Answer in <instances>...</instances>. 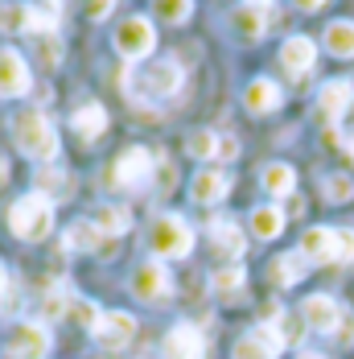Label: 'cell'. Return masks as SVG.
Returning <instances> with one entry per match:
<instances>
[{"instance_id": "obj_10", "label": "cell", "mask_w": 354, "mask_h": 359, "mask_svg": "<svg viewBox=\"0 0 354 359\" xmlns=\"http://www.w3.org/2000/svg\"><path fill=\"white\" fill-rule=\"evenodd\" d=\"M161 355H165V359H202V355H206V339H202V330H198V326L177 323L174 330L165 334Z\"/></svg>"}, {"instance_id": "obj_40", "label": "cell", "mask_w": 354, "mask_h": 359, "mask_svg": "<svg viewBox=\"0 0 354 359\" xmlns=\"http://www.w3.org/2000/svg\"><path fill=\"white\" fill-rule=\"evenodd\" d=\"M330 141H334V144H342V149H346V153L354 157V133H351V137H342V141H338V133H330Z\"/></svg>"}, {"instance_id": "obj_30", "label": "cell", "mask_w": 354, "mask_h": 359, "mask_svg": "<svg viewBox=\"0 0 354 359\" xmlns=\"http://www.w3.org/2000/svg\"><path fill=\"white\" fill-rule=\"evenodd\" d=\"M153 13H157L165 25H181V21H190L194 0H153Z\"/></svg>"}, {"instance_id": "obj_24", "label": "cell", "mask_w": 354, "mask_h": 359, "mask_svg": "<svg viewBox=\"0 0 354 359\" xmlns=\"http://www.w3.org/2000/svg\"><path fill=\"white\" fill-rule=\"evenodd\" d=\"M325 50L334 58H354V21H330L325 25Z\"/></svg>"}, {"instance_id": "obj_25", "label": "cell", "mask_w": 354, "mask_h": 359, "mask_svg": "<svg viewBox=\"0 0 354 359\" xmlns=\"http://www.w3.org/2000/svg\"><path fill=\"white\" fill-rule=\"evenodd\" d=\"M260 182H264V190H268V194H276V198H284V194H292V190H297V174H292V165H284V161L264 165Z\"/></svg>"}, {"instance_id": "obj_6", "label": "cell", "mask_w": 354, "mask_h": 359, "mask_svg": "<svg viewBox=\"0 0 354 359\" xmlns=\"http://www.w3.org/2000/svg\"><path fill=\"white\" fill-rule=\"evenodd\" d=\"M4 355L45 359L50 355V330H45V323H13V330L4 334Z\"/></svg>"}, {"instance_id": "obj_39", "label": "cell", "mask_w": 354, "mask_h": 359, "mask_svg": "<svg viewBox=\"0 0 354 359\" xmlns=\"http://www.w3.org/2000/svg\"><path fill=\"white\" fill-rule=\"evenodd\" d=\"M231 157H239V141L235 137H218V161H231Z\"/></svg>"}, {"instance_id": "obj_2", "label": "cell", "mask_w": 354, "mask_h": 359, "mask_svg": "<svg viewBox=\"0 0 354 359\" xmlns=\"http://www.w3.org/2000/svg\"><path fill=\"white\" fill-rule=\"evenodd\" d=\"M181 83H185V74L177 67L174 58H161V62H148L141 71H132L124 79V87H128V95L132 100H141V104H157V100H169L181 91Z\"/></svg>"}, {"instance_id": "obj_36", "label": "cell", "mask_w": 354, "mask_h": 359, "mask_svg": "<svg viewBox=\"0 0 354 359\" xmlns=\"http://www.w3.org/2000/svg\"><path fill=\"white\" fill-rule=\"evenodd\" d=\"M37 58H41V67H58V58H62V46L54 41V34L41 37V46H37Z\"/></svg>"}, {"instance_id": "obj_29", "label": "cell", "mask_w": 354, "mask_h": 359, "mask_svg": "<svg viewBox=\"0 0 354 359\" xmlns=\"http://www.w3.org/2000/svg\"><path fill=\"white\" fill-rule=\"evenodd\" d=\"M185 153H190V157H198V161H218V133H211V128L190 133Z\"/></svg>"}, {"instance_id": "obj_34", "label": "cell", "mask_w": 354, "mask_h": 359, "mask_svg": "<svg viewBox=\"0 0 354 359\" xmlns=\"http://www.w3.org/2000/svg\"><path fill=\"white\" fill-rule=\"evenodd\" d=\"M71 310H74V318L87 326V330H95V326H99V318H104V310H99L95 302H83V297H71Z\"/></svg>"}, {"instance_id": "obj_21", "label": "cell", "mask_w": 354, "mask_h": 359, "mask_svg": "<svg viewBox=\"0 0 354 359\" xmlns=\"http://www.w3.org/2000/svg\"><path fill=\"white\" fill-rule=\"evenodd\" d=\"M231 29L243 37V41H260V37L268 34V17H264L260 8L243 4V8H235V13H231Z\"/></svg>"}, {"instance_id": "obj_13", "label": "cell", "mask_w": 354, "mask_h": 359, "mask_svg": "<svg viewBox=\"0 0 354 359\" xmlns=\"http://www.w3.org/2000/svg\"><path fill=\"white\" fill-rule=\"evenodd\" d=\"M301 318H305L309 330H318V334H334V326H338V318H342V306H338L330 293H313V297H305Z\"/></svg>"}, {"instance_id": "obj_26", "label": "cell", "mask_w": 354, "mask_h": 359, "mask_svg": "<svg viewBox=\"0 0 354 359\" xmlns=\"http://www.w3.org/2000/svg\"><path fill=\"white\" fill-rule=\"evenodd\" d=\"M281 231H284V211L281 207H255V211H251V236L276 240Z\"/></svg>"}, {"instance_id": "obj_20", "label": "cell", "mask_w": 354, "mask_h": 359, "mask_svg": "<svg viewBox=\"0 0 354 359\" xmlns=\"http://www.w3.org/2000/svg\"><path fill=\"white\" fill-rule=\"evenodd\" d=\"M99 227L91 223V219H74L71 227L62 231V248H71V252H95L99 248Z\"/></svg>"}, {"instance_id": "obj_19", "label": "cell", "mask_w": 354, "mask_h": 359, "mask_svg": "<svg viewBox=\"0 0 354 359\" xmlns=\"http://www.w3.org/2000/svg\"><path fill=\"white\" fill-rule=\"evenodd\" d=\"M71 128L83 141H99L107 133V108L104 104H83V108L71 116Z\"/></svg>"}, {"instance_id": "obj_18", "label": "cell", "mask_w": 354, "mask_h": 359, "mask_svg": "<svg viewBox=\"0 0 354 359\" xmlns=\"http://www.w3.org/2000/svg\"><path fill=\"white\" fill-rule=\"evenodd\" d=\"M206 231H211L214 248L227 252L231 260H235V256H243V248H248V240H243V231H239V223H235V219H211V227H206Z\"/></svg>"}, {"instance_id": "obj_17", "label": "cell", "mask_w": 354, "mask_h": 359, "mask_svg": "<svg viewBox=\"0 0 354 359\" xmlns=\"http://www.w3.org/2000/svg\"><path fill=\"white\" fill-rule=\"evenodd\" d=\"M301 256L309 264H334V227H309L301 236Z\"/></svg>"}, {"instance_id": "obj_28", "label": "cell", "mask_w": 354, "mask_h": 359, "mask_svg": "<svg viewBox=\"0 0 354 359\" xmlns=\"http://www.w3.org/2000/svg\"><path fill=\"white\" fill-rule=\"evenodd\" d=\"M211 285H214V293H222V297H235V293H243V285H248V273H243L239 264H227V269H214Z\"/></svg>"}, {"instance_id": "obj_33", "label": "cell", "mask_w": 354, "mask_h": 359, "mask_svg": "<svg viewBox=\"0 0 354 359\" xmlns=\"http://www.w3.org/2000/svg\"><path fill=\"white\" fill-rule=\"evenodd\" d=\"M351 260H354V231L334 227V264H351Z\"/></svg>"}, {"instance_id": "obj_42", "label": "cell", "mask_w": 354, "mask_h": 359, "mask_svg": "<svg viewBox=\"0 0 354 359\" xmlns=\"http://www.w3.org/2000/svg\"><path fill=\"white\" fill-rule=\"evenodd\" d=\"M243 4H251V8H260V13H264V8H268L272 0H243Z\"/></svg>"}, {"instance_id": "obj_31", "label": "cell", "mask_w": 354, "mask_h": 359, "mask_svg": "<svg viewBox=\"0 0 354 359\" xmlns=\"http://www.w3.org/2000/svg\"><path fill=\"white\" fill-rule=\"evenodd\" d=\"M231 359H276V351H272V347H268V343H264L255 330H251V334H243V339L235 343Z\"/></svg>"}, {"instance_id": "obj_16", "label": "cell", "mask_w": 354, "mask_h": 359, "mask_svg": "<svg viewBox=\"0 0 354 359\" xmlns=\"http://www.w3.org/2000/svg\"><path fill=\"white\" fill-rule=\"evenodd\" d=\"M281 87L272 83V79H251L248 87H243V108L251 111V116H268V111L281 108Z\"/></svg>"}, {"instance_id": "obj_44", "label": "cell", "mask_w": 354, "mask_h": 359, "mask_svg": "<svg viewBox=\"0 0 354 359\" xmlns=\"http://www.w3.org/2000/svg\"><path fill=\"white\" fill-rule=\"evenodd\" d=\"M4 289H8V277H4V269H0V297H4Z\"/></svg>"}, {"instance_id": "obj_27", "label": "cell", "mask_w": 354, "mask_h": 359, "mask_svg": "<svg viewBox=\"0 0 354 359\" xmlns=\"http://www.w3.org/2000/svg\"><path fill=\"white\" fill-rule=\"evenodd\" d=\"M37 194H45L50 203H54V198H66V194H71V178H66L58 165H45V170H37Z\"/></svg>"}, {"instance_id": "obj_14", "label": "cell", "mask_w": 354, "mask_h": 359, "mask_svg": "<svg viewBox=\"0 0 354 359\" xmlns=\"http://www.w3.org/2000/svg\"><path fill=\"white\" fill-rule=\"evenodd\" d=\"M313 62H318V46H313V37H288L281 46V67L292 79H305V74L313 71Z\"/></svg>"}, {"instance_id": "obj_12", "label": "cell", "mask_w": 354, "mask_h": 359, "mask_svg": "<svg viewBox=\"0 0 354 359\" xmlns=\"http://www.w3.org/2000/svg\"><path fill=\"white\" fill-rule=\"evenodd\" d=\"M354 104V83L351 79H330L325 87L318 91V111H321V120H342L346 111H351Z\"/></svg>"}, {"instance_id": "obj_3", "label": "cell", "mask_w": 354, "mask_h": 359, "mask_svg": "<svg viewBox=\"0 0 354 359\" xmlns=\"http://www.w3.org/2000/svg\"><path fill=\"white\" fill-rule=\"evenodd\" d=\"M8 227L17 240H29V244H41L50 231H54V203L45 194H25L8 207Z\"/></svg>"}, {"instance_id": "obj_37", "label": "cell", "mask_w": 354, "mask_h": 359, "mask_svg": "<svg viewBox=\"0 0 354 359\" xmlns=\"http://www.w3.org/2000/svg\"><path fill=\"white\" fill-rule=\"evenodd\" d=\"M153 178H157V190H161V194H169V190H174V182H177L174 161H169V157H161V165L153 170Z\"/></svg>"}, {"instance_id": "obj_22", "label": "cell", "mask_w": 354, "mask_h": 359, "mask_svg": "<svg viewBox=\"0 0 354 359\" xmlns=\"http://www.w3.org/2000/svg\"><path fill=\"white\" fill-rule=\"evenodd\" d=\"M305 273H309V260L301 252H284V256L272 260V281L276 285H297V281H305Z\"/></svg>"}, {"instance_id": "obj_4", "label": "cell", "mask_w": 354, "mask_h": 359, "mask_svg": "<svg viewBox=\"0 0 354 359\" xmlns=\"http://www.w3.org/2000/svg\"><path fill=\"white\" fill-rule=\"evenodd\" d=\"M148 248L161 260H181L194 248V227L181 215H157L153 227H148Z\"/></svg>"}, {"instance_id": "obj_8", "label": "cell", "mask_w": 354, "mask_h": 359, "mask_svg": "<svg viewBox=\"0 0 354 359\" xmlns=\"http://www.w3.org/2000/svg\"><path fill=\"white\" fill-rule=\"evenodd\" d=\"M91 334H95V343L104 351H124L136 339V318L128 310H104V318H99V326Z\"/></svg>"}, {"instance_id": "obj_5", "label": "cell", "mask_w": 354, "mask_h": 359, "mask_svg": "<svg viewBox=\"0 0 354 359\" xmlns=\"http://www.w3.org/2000/svg\"><path fill=\"white\" fill-rule=\"evenodd\" d=\"M111 46H115L128 62L148 58V54H153V46H157V29H153V21H148V17H128V21H120V25H115Z\"/></svg>"}, {"instance_id": "obj_15", "label": "cell", "mask_w": 354, "mask_h": 359, "mask_svg": "<svg viewBox=\"0 0 354 359\" xmlns=\"http://www.w3.org/2000/svg\"><path fill=\"white\" fill-rule=\"evenodd\" d=\"M227 190H231V178H227L222 170H198L194 182H190V198H194V203H202V207L222 203V198H227Z\"/></svg>"}, {"instance_id": "obj_35", "label": "cell", "mask_w": 354, "mask_h": 359, "mask_svg": "<svg viewBox=\"0 0 354 359\" xmlns=\"http://www.w3.org/2000/svg\"><path fill=\"white\" fill-rule=\"evenodd\" d=\"M334 343L338 347H354V310H342V318L334 326Z\"/></svg>"}, {"instance_id": "obj_1", "label": "cell", "mask_w": 354, "mask_h": 359, "mask_svg": "<svg viewBox=\"0 0 354 359\" xmlns=\"http://www.w3.org/2000/svg\"><path fill=\"white\" fill-rule=\"evenodd\" d=\"M13 141L17 149L25 153V157H34V161H54L58 157V133H54V124H50V116L41 108H21L13 111Z\"/></svg>"}, {"instance_id": "obj_23", "label": "cell", "mask_w": 354, "mask_h": 359, "mask_svg": "<svg viewBox=\"0 0 354 359\" xmlns=\"http://www.w3.org/2000/svg\"><path fill=\"white\" fill-rule=\"evenodd\" d=\"M91 223L99 227V236H107V240H115V236H124L128 231V211L124 207H115V203H104V207H95V215H91Z\"/></svg>"}, {"instance_id": "obj_7", "label": "cell", "mask_w": 354, "mask_h": 359, "mask_svg": "<svg viewBox=\"0 0 354 359\" xmlns=\"http://www.w3.org/2000/svg\"><path fill=\"white\" fill-rule=\"evenodd\" d=\"M128 293H132L136 302H148V306H157V302L169 293V269H165L161 260H144L141 269L128 277Z\"/></svg>"}, {"instance_id": "obj_43", "label": "cell", "mask_w": 354, "mask_h": 359, "mask_svg": "<svg viewBox=\"0 0 354 359\" xmlns=\"http://www.w3.org/2000/svg\"><path fill=\"white\" fill-rule=\"evenodd\" d=\"M297 359H325V355H318V351H301Z\"/></svg>"}, {"instance_id": "obj_11", "label": "cell", "mask_w": 354, "mask_h": 359, "mask_svg": "<svg viewBox=\"0 0 354 359\" xmlns=\"http://www.w3.org/2000/svg\"><path fill=\"white\" fill-rule=\"evenodd\" d=\"M25 91H29V62H25L13 46H4V50H0V95L17 100V95H25Z\"/></svg>"}, {"instance_id": "obj_32", "label": "cell", "mask_w": 354, "mask_h": 359, "mask_svg": "<svg viewBox=\"0 0 354 359\" xmlns=\"http://www.w3.org/2000/svg\"><path fill=\"white\" fill-rule=\"evenodd\" d=\"M321 190H325L330 203H351L354 198V178H346V174H330V178L321 182Z\"/></svg>"}, {"instance_id": "obj_41", "label": "cell", "mask_w": 354, "mask_h": 359, "mask_svg": "<svg viewBox=\"0 0 354 359\" xmlns=\"http://www.w3.org/2000/svg\"><path fill=\"white\" fill-rule=\"evenodd\" d=\"M292 4H297L301 13H313V8H321V4H325V0H292Z\"/></svg>"}, {"instance_id": "obj_38", "label": "cell", "mask_w": 354, "mask_h": 359, "mask_svg": "<svg viewBox=\"0 0 354 359\" xmlns=\"http://www.w3.org/2000/svg\"><path fill=\"white\" fill-rule=\"evenodd\" d=\"M111 4H115V0H83V13H87L91 21H104L107 13H111Z\"/></svg>"}, {"instance_id": "obj_9", "label": "cell", "mask_w": 354, "mask_h": 359, "mask_svg": "<svg viewBox=\"0 0 354 359\" xmlns=\"http://www.w3.org/2000/svg\"><path fill=\"white\" fill-rule=\"evenodd\" d=\"M153 170H157V157L144 144H132V149H124L115 157V174L111 178L120 182V186H141V182L153 178Z\"/></svg>"}]
</instances>
